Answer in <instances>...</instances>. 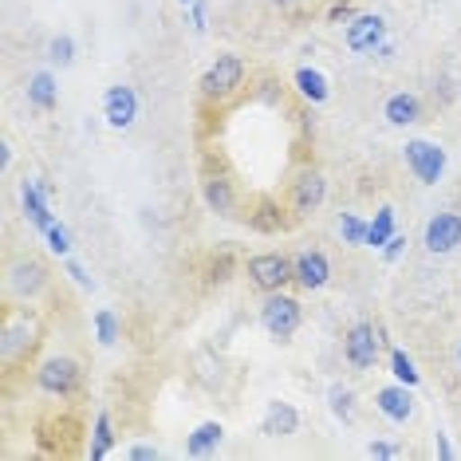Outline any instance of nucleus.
Instances as JSON below:
<instances>
[{
	"label": "nucleus",
	"instance_id": "1",
	"mask_svg": "<svg viewBox=\"0 0 461 461\" xmlns=\"http://www.w3.org/2000/svg\"><path fill=\"white\" fill-rule=\"evenodd\" d=\"M240 87H245V59L233 56V51H221V56L202 71V79H197V95H202V103H209V107L229 103Z\"/></svg>",
	"mask_w": 461,
	"mask_h": 461
},
{
	"label": "nucleus",
	"instance_id": "2",
	"mask_svg": "<svg viewBox=\"0 0 461 461\" xmlns=\"http://www.w3.org/2000/svg\"><path fill=\"white\" fill-rule=\"evenodd\" d=\"M303 323V303L296 296H288L285 292H265V300H260V328H265L276 343H288L292 335L300 331Z\"/></svg>",
	"mask_w": 461,
	"mask_h": 461
},
{
	"label": "nucleus",
	"instance_id": "3",
	"mask_svg": "<svg viewBox=\"0 0 461 461\" xmlns=\"http://www.w3.org/2000/svg\"><path fill=\"white\" fill-rule=\"evenodd\" d=\"M383 335L375 323L366 320H355L348 331H343V363L351 366V371H375L383 359Z\"/></svg>",
	"mask_w": 461,
	"mask_h": 461
},
{
	"label": "nucleus",
	"instance_id": "4",
	"mask_svg": "<svg viewBox=\"0 0 461 461\" xmlns=\"http://www.w3.org/2000/svg\"><path fill=\"white\" fill-rule=\"evenodd\" d=\"M245 276L260 296L265 292H285L288 285H296V260L288 253H257V257H249Z\"/></svg>",
	"mask_w": 461,
	"mask_h": 461
},
{
	"label": "nucleus",
	"instance_id": "5",
	"mask_svg": "<svg viewBox=\"0 0 461 461\" xmlns=\"http://www.w3.org/2000/svg\"><path fill=\"white\" fill-rule=\"evenodd\" d=\"M402 162H406V170H411V177L418 185H438L442 174H446V166H449L446 146L434 142V139H406Z\"/></svg>",
	"mask_w": 461,
	"mask_h": 461
},
{
	"label": "nucleus",
	"instance_id": "6",
	"mask_svg": "<svg viewBox=\"0 0 461 461\" xmlns=\"http://www.w3.org/2000/svg\"><path fill=\"white\" fill-rule=\"evenodd\" d=\"M83 383V371L71 355H48V359L36 363V386L48 398H71Z\"/></svg>",
	"mask_w": 461,
	"mask_h": 461
},
{
	"label": "nucleus",
	"instance_id": "7",
	"mask_svg": "<svg viewBox=\"0 0 461 461\" xmlns=\"http://www.w3.org/2000/svg\"><path fill=\"white\" fill-rule=\"evenodd\" d=\"M386 40H391V24L379 13H355L343 24V44H348L351 56H375Z\"/></svg>",
	"mask_w": 461,
	"mask_h": 461
},
{
	"label": "nucleus",
	"instance_id": "8",
	"mask_svg": "<svg viewBox=\"0 0 461 461\" xmlns=\"http://www.w3.org/2000/svg\"><path fill=\"white\" fill-rule=\"evenodd\" d=\"M36 343H40V323L28 312H13L5 320V331H0V359H5V366H16Z\"/></svg>",
	"mask_w": 461,
	"mask_h": 461
},
{
	"label": "nucleus",
	"instance_id": "9",
	"mask_svg": "<svg viewBox=\"0 0 461 461\" xmlns=\"http://www.w3.org/2000/svg\"><path fill=\"white\" fill-rule=\"evenodd\" d=\"M328 202V177H323L316 166H303V170L292 174L288 182V209L296 217H308Z\"/></svg>",
	"mask_w": 461,
	"mask_h": 461
},
{
	"label": "nucleus",
	"instance_id": "10",
	"mask_svg": "<svg viewBox=\"0 0 461 461\" xmlns=\"http://www.w3.org/2000/svg\"><path fill=\"white\" fill-rule=\"evenodd\" d=\"M20 209H24V221L32 225L40 237L59 221V217L51 213V185L44 177H24V182H20Z\"/></svg>",
	"mask_w": 461,
	"mask_h": 461
},
{
	"label": "nucleus",
	"instance_id": "11",
	"mask_svg": "<svg viewBox=\"0 0 461 461\" xmlns=\"http://www.w3.org/2000/svg\"><path fill=\"white\" fill-rule=\"evenodd\" d=\"M422 249L429 257H449L461 249V213L457 209H442L434 213L422 229Z\"/></svg>",
	"mask_w": 461,
	"mask_h": 461
},
{
	"label": "nucleus",
	"instance_id": "12",
	"mask_svg": "<svg viewBox=\"0 0 461 461\" xmlns=\"http://www.w3.org/2000/svg\"><path fill=\"white\" fill-rule=\"evenodd\" d=\"M103 119L111 131H131L139 122V91L131 83H111L103 91Z\"/></svg>",
	"mask_w": 461,
	"mask_h": 461
},
{
	"label": "nucleus",
	"instance_id": "13",
	"mask_svg": "<svg viewBox=\"0 0 461 461\" xmlns=\"http://www.w3.org/2000/svg\"><path fill=\"white\" fill-rule=\"evenodd\" d=\"M48 280H51L48 268L40 265V260L24 257V260H16V265L8 268V296L32 303L36 296H44V292H48Z\"/></svg>",
	"mask_w": 461,
	"mask_h": 461
},
{
	"label": "nucleus",
	"instance_id": "14",
	"mask_svg": "<svg viewBox=\"0 0 461 461\" xmlns=\"http://www.w3.org/2000/svg\"><path fill=\"white\" fill-rule=\"evenodd\" d=\"M375 411H379L391 426H406V422L414 418V411H418V402H414V386H406V383L379 386V391H375Z\"/></svg>",
	"mask_w": 461,
	"mask_h": 461
},
{
	"label": "nucleus",
	"instance_id": "15",
	"mask_svg": "<svg viewBox=\"0 0 461 461\" xmlns=\"http://www.w3.org/2000/svg\"><path fill=\"white\" fill-rule=\"evenodd\" d=\"M296 260V288L303 292H320L331 285V260L320 249H303V253L292 257Z\"/></svg>",
	"mask_w": 461,
	"mask_h": 461
},
{
	"label": "nucleus",
	"instance_id": "16",
	"mask_svg": "<svg viewBox=\"0 0 461 461\" xmlns=\"http://www.w3.org/2000/svg\"><path fill=\"white\" fill-rule=\"evenodd\" d=\"M260 434L265 438H296L300 434V411L285 398H268L260 414Z\"/></svg>",
	"mask_w": 461,
	"mask_h": 461
},
{
	"label": "nucleus",
	"instance_id": "17",
	"mask_svg": "<svg viewBox=\"0 0 461 461\" xmlns=\"http://www.w3.org/2000/svg\"><path fill=\"white\" fill-rule=\"evenodd\" d=\"M202 202L209 205V213L217 217H237V190L229 174H205L202 182Z\"/></svg>",
	"mask_w": 461,
	"mask_h": 461
},
{
	"label": "nucleus",
	"instance_id": "18",
	"mask_svg": "<svg viewBox=\"0 0 461 461\" xmlns=\"http://www.w3.org/2000/svg\"><path fill=\"white\" fill-rule=\"evenodd\" d=\"M292 87H296V95L303 103H312V107H323V103L331 99V79L312 64H300L296 71H292Z\"/></svg>",
	"mask_w": 461,
	"mask_h": 461
},
{
	"label": "nucleus",
	"instance_id": "19",
	"mask_svg": "<svg viewBox=\"0 0 461 461\" xmlns=\"http://www.w3.org/2000/svg\"><path fill=\"white\" fill-rule=\"evenodd\" d=\"M383 119H386V127H394V131L414 127V122L422 119V99H418L414 91H394V95H386V103H383Z\"/></svg>",
	"mask_w": 461,
	"mask_h": 461
},
{
	"label": "nucleus",
	"instance_id": "20",
	"mask_svg": "<svg viewBox=\"0 0 461 461\" xmlns=\"http://www.w3.org/2000/svg\"><path fill=\"white\" fill-rule=\"evenodd\" d=\"M292 217L296 213H288L276 197H260V202L253 205V213H249V225H253L257 233H265V237H276V233H285V229L292 225Z\"/></svg>",
	"mask_w": 461,
	"mask_h": 461
},
{
	"label": "nucleus",
	"instance_id": "21",
	"mask_svg": "<svg viewBox=\"0 0 461 461\" xmlns=\"http://www.w3.org/2000/svg\"><path fill=\"white\" fill-rule=\"evenodd\" d=\"M24 95H28V107H36V111H56L59 107V79H56V71L51 68H40L28 76V87H24Z\"/></svg>",
	"mask_w": 461,
	"mask_h": 461
},
{
	"label": "nucleus",
	"instance_id": "22",
	"mask_svg": "<svg viewBox=\"0 0 461 461\" xmlns=\"http://www.w3.org/2000/svg\"><path fill=\"white\" fill-rule=\"evenodd\" d=\"M225 442V426L217 422V418H209V422H197L194 434L185 438V454L190 457H209L217 454V446Z\"/></svg>",
	"mask_w": 461,
	"mask_h": 461
},
{
	"label": "nucleus",
	"instance_id": "23",
	"mask_svg": "<svg viewBox=\"0 0 461 461\" xmlns=\"http://www.w3.org/2000/svg\"><path fill=\"white\" fill-rule=\"evenodd\" d=\"M398 233V213L394 205H379L371 217V225H366V249H375V253H383L386 240Z\"/></svg>",
	"mask_w": 461,
	"mask_h": 461
},
{
	"label": "nucleus",
	"instance_id": "24",
	"mask_svg": "<svg viewBox=\"0 0 461 461\" xmlns=\"http://www.w3.org/2000/svg\"><path fill=\"white\" fill-rule=\"evenodd\" d=\"M328 411H331L335 422L351 426V422H355V411H359V398H355L351 386L331 383V386H328Z\"/></svg>",
	"mask_w": 461,
	"mask_h": 461
},
{
	"label": "nucleus",
	"instance_id": "25",
	"mask_svg": "<svg viewBox=\"0 0 461 461\" xmlns=\"http://www.w3.org/2000/svg\"><path fill=\"white\" fill-rule=\"evenodd\" d=\"M111 449H114V422H111L107 411H99L95 426H91V449L87 454H91V461H107Z\"/></svg>",
	"mask_w": 461,
	"mask_h": 461
},
{
	"label": "nucleus",
	"instance_id": "26",
	"mask_svg": "<svg viewBox=\"0 0 461 461\" xmlns=\"http://www.w3.org/2000/svg\"><path fill=\"white\" fill-rule=\"evenodd\" d=\"M386 366H391L394 383H406V386H422V371H418V363L406 355L402 348H386Z\"/></svg>",
	"mask_w": 461,
	"mask_h": 461
},
{
	"label": "nucleus",
	"instance_id": "27",
	"mask_svg": "<svg viewBox=\"0 0 461 461\" xmlns=\"http://www.w3.org/2000/svg\"><path fill=\"white\" fill-rule=\"evenodd\" d=\"M91 328H95V343H99V348H114V343L122 339V320L114 316L111 308H99L95 316H91Z\"/></svg>",
	"mask_w": 461,
	"mask_h": 461
},
{
	"label": "nucleus",
	"instance_id": "28",
	"mask_svg": "<svg viewBox=\"0 0 461 461\" xmlns=\"http://www.w3.org/2000/svg\"><path fill=\"white\" fill-rule=\"evenodd\" d=\"M366 225H371V221H363L359 213H339V221H335V233H339L343 245L366 249Z\"/></svg>",
	"mask_w": 461,
	"mask_h": 461
},
{
	"label": "nucleus",
	"instance_id": "29",
	"mask_svg": "<svg viewBox=\"0 0 461 461\" xmlns=\"http://www.w3.org/2000/svg\"><path fill=\"white\" fill-rule=\"evenodd\" d=\"M76 51H79V48H76V36H68V32L51 36V40H48V64L64 71V68L76 64Z\"/></svg>",
	"mask_w": 461,
	"mask_h": 461
},
{
	"label": "nucleus",
	"instance_id": "30",
	"mask_svg": "<svg viewBox=\"0 0 461 461\" xmlns=\"http://www.w3.org/2000/svg\"><path fill=\"white\" fill-rule=\"evenodd\" d=\"M44 240H48V249H51L56 257H71V249H76V237H71V229H68L64 221L51 225L48 233H44Z\"/></svg>",
	"mask_w": 461,
	"mask_h": 461
},
{
	"label": "nucleus",
	"instance_id": "31",
	"mask_svg": "<svg viewBox=\"0 0 461 461\" xmlns=\"http://www.w3.org/2000/svg\"><path fill=\"white\" fill-rule=\"evenodd\" d=\"M185 13H190L194 32H197V36H205V28H209V0H194V5L185 8Z\"/></svg>",
	"mask_w": 461,
	"mask_h": 461
},
{
	"label": "nucleus",
	"instance_id": "32",
	"mask_svg": "<svg viewBox=\"0 0 461 461\" xmlns=\"http://www.w3.org/2000/svg\"><path fill=\"white\" fill-rule=\"evenodd\" d=\"M64 276H71V280H76L79 288H91V285H95V280L87 276V268H83L76 257H64Z\"/></svg>",
	"mask_w": 461,
	"mask_h": 461
},
{
	"label": "nucleus",
	"instance_id": "33",
	"mask_svg": "<svg viewBox=\"0 0 461 461\" xmlns=\"http://www.w3.org/2000/svg\"><path fill=\"white\" fill-rule=\"evenodd\" d=\"M402 449H398L394 442H383V438H375V442H366V457H379V461H391L398 457Z\"/></svg>",
	"mask_w": 461,
	"mask_h": 461
},
{
	"label": "nucleus",
	"instance_id": "34",
	"mask_svg": "<svg viewBox=\"0 0 461 461\" xmlns=\"http://www.w3.org/2000/svg\"><path fill=\"white\" fill-rule=\"evenodd\" d=\"M127 457H131V461H158V457H162V449H158V446H150V442H134V446L127 449Z\"/></svg>",
	"mask_w": 461,
	"mask_h": 461
},
{
	"label": "nucleus",
	"instance_id": "35",
	"mask_svg": "<svg viewBox=\"0 0 461 461\" xmlns=\"http://www.w3.org/2000/svg\"><path fill=\"white\" fill-rule=\"evenodd\" d=\"M406 253V233H394L391 240H386V249H383V260L386 265H394V260H402Z\"/></svg>",
	"mask_w": 461,
	"mask_h": 461
},
{
	"label": "nucleus",
	"instance_id": "36",
	"mask_svg": "<svg viewBox=\"0 0 461 461\" xmlns=\"http://www.w3.org/2000/svg\"><path fill=\"white\" fill-rule=\"evenodd\" d=\"M351 16H355V5H351V0H335V5L328 8V24H339V20L348 24Z\"/></svg>",
	"mask_w": 461,
	"mask_h": 461
},
{
	"label": "nucleus",
	"instance_id": "37",
	"mask_svg": "<svg viewBox=\"0 0 461 461\" xmlns=\"http://www.w3.org/2000/svg\"><path fill=\"white\" fill-rule=\"evenodd\" d=\"M438 457H454V446H449V434H446V429H438Z\"/></svg>",
	"mask_w": 461,
	"mask_h": 461
},
{
	"label": "nucleus",
	"instance_id": "38",
	"mask_svg": "<svg viewBox=\"0 0 461 461\" xmlns=\"http://www.w3.org/2000/svg\"><path fill=\"white\" fill-rule=\"evenodd\" d=\"M375 59H383V64H391V59H394V40H386V44H383L379 51H375Z\"/></svg>",
	"mask_w": 461,
	"mask_h": 461
},
{
	"label": "nucleus",
	"instance_id": "39",
	"mask_svg": "<svg viewBox=\"0 0 461 461\" xmlns=\"http://www.w3.org/2000/svg\"><path fill=\"white\" fill-rule=\"evenodd\" d=\"M0 162H5V170L13 166V142H0Z\"/></svg>",
	"mask_w": 461,
	"mask_h": 461
},
{
	"label": "nucleus",
	"instance_id": "40",
	"mask_svg": "<svg viewBox=\"0 0 461 461\" xmlns=\"http://www.w3.org/2000/svg\"><path fill=\"white\" fill-rule=\"evenodd\" d=\"M276 5H280V8H292V0H276Z\"/></svg>",
	"mask_w": 461,
	"mask_h": 461
},
{
	"label": "nucleus",
	"instance_id": "41",
	"mask_svg": "<svg viewBox=\"0 0 461 461\" xmlns=\"http://www.w3.org/2000/svg\"><path fill=\"white\" fill-rule=\"evenodd\" d=\"M177 5H182V8H190V5H194V0H177Z\"/></svg>",
	"mask_w": 461,
	"mask_h": 461
},
{
	"label": "nucleus",
	"instance_id": "42",
	"mask_svg": "<svg viewBox=\"0 0 461 461\" xmlns=\"http://www.w3.org/2000/svg\"><path fill=\"white\" fill-rule=\"evenodd\" d=\"M454 355H457V366H461V343H457V351H454Z\"/></svg>",
	"mask_w": 461,
	"mask_h": 461
}]
</instances>
